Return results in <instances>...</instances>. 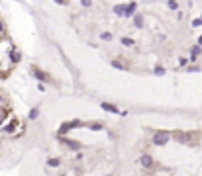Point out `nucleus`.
<instances>
[{
  "instance_id": "nucleus-19",
  "label": "nucleus",
  "mask_w": 202,
  "mask_h": 176,
  "mask_svg": "<svg viewBox=\"0 0 202 176\" xmlns=\"http://www.w3.org/2000/svg\"><path fill=\"white\" fill-rule=\"evenodd\" d=\"M179 65H180V67H187V65H188V59H187V57H180V59H179Z\"/></svg>"
},
{
  "instance_id": "nucleus-10",
  "label": "nucleus",
  "mask_w": 202,
  "mask_h": 176,
  "mask_svg": "<svg viewBox=\"0 0 202 176\" xmlns=\"http://www.w3.org/2000/svg\"><path fill=\"white\" fill-rule=\"evenodd\" d=\"M120 43L124 45V47H134L135 39H131V37H120Z\"/></svg>"
},
{
  "instance_id": "nucleus-9",
  "label": "nucleus",
  "mask_w": 202,
  "mask_h": 176,
  "mask_svg": "<svg viewBox=\"0 0 202 176\" xmlns=\"http://www.w3.org/2000/svg\"><path fill=\"white\" fill-rule=\"evenodd\" d=\"M63 145H67L69 149H81V143H77V141H73V139H67V137H63Z\"/></svg>"
},
{
  "instance_id": "nucleus-15",
  "label": "nucleus",
  "mask_w": 202,
  "mask_h": 176,
  "mask_svg": "<svg viewBox=\"0 0 202 176\" xmlns=\"http://www.w3.org/2000/svg\"><path fill=\"white\" fill-rule=\"evenodd\" d=\"M167 6H169V10H179V2L177 0H167Z\"/></svg>"
},
{
  "instance_id": "nucleus-1",
  "label": "nucleus",
  "mask_w": 202,
  "mask_h": 176,
  "mask_svg": "<svg viewBox=\"0 0 202 176\" xmlns=\"http://www.w3.org/2000/svg\"><path fill=\"white\" fill-rule=\"evenodd\" d=\"M18 49L14 47V43L8 37V28L4 18L0 16V77H6L10 73V69L14 67V61H12V55Z\"/></svg>"
},
{
  "instance_id": "nucleus-17",
  "label": "nucleus",
  "mask_w": 202,
  "mask_h": 176,
  "mask_svg": "<svg viewBox=\"0 0 202 176\" xmlns=\"http://www.w3.org/2000/svg\"><path fill=\"white\" fill-rule=\"evenodd\" d=\"M153 73L157 74V77H163V74H165V69H163V67H155V69H153Z\"/></svg>"
},
{
  "instance_id": "nucleus-6",
  "label": "nucleus",
  "mask_w": 202,
  "mask_h": 176,
  "mask_svg": "<svg viewBox=\"0 0 202 176\" xmlns=\"http://www.w3.org/2000/svg\"><path fill=\"white\" fill-rule=\"evenodd\" d=\"M31 73L35 74V78H38V80H49V77L39 69V67H31Z\"/></svg>"
},
{
  "instance_id": "nucleus-3",
  "label": "nucleus",
  "mask_w": 202,
  "mask_h": 176,
  "mask_svg": "<svg viewBox=\"0 0 202 176\" xmlns=\"http://www.w3.org/2000/svg\"><path fill=\"white\" fill-rule=\"evenodd\" d=\"M173 137L177 139V143H188V141L192 139V133H183V131H177Z\"/></svg>"
},
{
  "instance_id": "nucleus-12",
  "label": "nucleus",
  "mask_w": 202,
  "mask_h": 176,
  "mask_svg": "<svg viewBox=\"0 0 202 176\" xmlns=\"http://www.w3.org/2000/svg\"><path fill=\"white\" fill-rule=\"evenodd\" d=\"M124 10H126V4H116L114 6V14L120 16V18H124Z\"/></svg>"
},
{
  "instance_id": "nucleus-16",
  "label": "nucleus",
  "mask_w": 202,
  "mask_h": 176,
  "mask_svg": "<svg viewBox=\"0 0 202 176\" xmlns=\"http://www.w3.org/2000/svg\"><path fill=\"white\" fill-rule=\"evenodd\" d=\"M100 39L102 41H110V39H112V33H110V31H102L100 33Z\"/></svg>"
},
{
  "instance_id": "nucleus-18",
  "label": "nucleus",
  "mask_w": 202,
  "mask_h": 176,
  "mask_svg": "<svg viewBox=\"0 0 202 176\" xmlns=\"http://www.w3.org/2000/svg\"><path fill=\"white\" fill-rule=\"evenodd\" d=\"M38 116H39V110H38V108H34V110L30 112V119H35Z\"/></svg>"
},
{
  "instance_id": "nucleus-21",
  "label": "nucleus",
  "mask_w": 202,
  "mask_h": 176,
  "mask_svg": "<svg viewBox=\"0 0 202 176\" xmlns=\"http://www.w3.org/2000/svg\"><path fill=\"white\" fill-rule=\"evenodd\" d=\"M192 26H194V28H198V26H202V22H200V18H196V20H192Z\"/></svg>"
},
{
  "instance_id": "nucleus-25",
  "label": "nucleus",
  "mask_w": 202,
  "mask_h": 176,
  "mask_svg": "<svg viewBox=\"0 0 202 176\" xmlns=\"http://www.w3.org/2000/svg\"><path fill=\"white\" fill-rule=\"evenodd\" d=\"M108 176H112V174H108Z\"/></svg>"
},
{
  "instance_id": "nucleus-23",
  "label": "nucleus",
  "mask_w": 202,
  "mask_h": 176,
  "mask_svg": "<svg viewBox=\"0 0 202 176\" xmlns=\"http://www.w3.org/2000/svg\"><path fill=\"white\" fill-rule=\"evenodd\" d=\"M198 45H200V47H202V35L198 37Z\"/></svg>"
},
{
  "instance_id": "nucleus-4",
  "label": "nucleus",
  "mask_w": 202,
  "mask_h": 176,
  "mask_svg": "<svg viewBox=\"0 0 202 176\" xmlns=\"http://www.w3.org/2000/svg\"><path fill=\"white\" fill-rule=\"evenodd\" d=\"M139 165H141L143 168H151V166H153V157H151V155H141V157H139Z\"/></svg>"
},
{
  "instance_id": "nucleus-20",
  "label": "nucleus",
  "mask_w": 202,
  "mask_h": 176,
  "mask_svg": "<svg viewBox=\"0 0 202 176\" xmlns=\"http://www.w3.org/2000/svg\"><path fill=\"white\" fill-rule=\"evenodd\" d=\"M81 4L84 8H88V6H92V0H81Z\"/></svg>"
},
{
  "instance_id": "nucleus-14",
  "label": "nucleus",
  "mask_w": 202,
  "mask_h": 176,
  "mask_svg": "<svg viewBox=\"0 0 202 176\" xmlns=\"http://www.w3.org/2000/svg\"><path fill=\"white\" fill-rule=\"evenodd\" d=\"M47 165H49V166H53V168H55V166H59V165H61V158L53 157V158H49V161H47Z\"/></svg>"
},
{
  "instance_id": "nucleus-22",
  "label": "nucleus",
  "mask_w": 202,
  "mask_h": 176,
  "mask_svg": "<svg viewBox=\"0 0 202 176\" xmlns=\"http://www.w3.org/2000/svg\"><path fill=\"white\" fill-rule=\"evenodd\" d=\"M55 4H67V0H53Z\"/></svg>"
},
{
  "instance_id": "nucleus-8",
  "label": "nucleus",
  "mask_w": 202,
  "mask_h": 176,
  "mask_svg": "<svg viewBox=\"0 0 202 176\" xmlns=\"http://www.w3.org/2000/svg\"><path fill=\"white\" fill-rule=\"evenodd\" d=\"M134 26L141 29L143 26H145V18H143L141 14H134Z\"/></svg>"
},
{
  "instance_id": "nucleus-7",
  "label": "nucleus",
  "mask_w": 202,
  "mask_h": 176,
  "mask_svg": "<svg viewBox=\"0 0 202 176\" xmlns=\"http://www.w3.org/2000/svg\"><path fill=\"white\" fill-rule=\"evenodd\" d=\"M202 55V47H200V45H194V47H192L190 49V61H198V57Z\"/></svg>"
},
{
  "instance_id": "nucleus-11",
  "label": "nucleus",
  "mask_w": 202,
  "mask_h": 176,
  "mask_svg": "<svg viewBox=\"0 0 202 176\" xmlns=\"http://www.w3.org/2000/svg\"><path fill=\"white\" fill-rule=\"evenodd\" d=\"M102 110H106V112H112V114H118V108L114 106V104H106V102H102Z\"/></svg>"
},
{
  "instance_id": "nucleus-24",
  "label": "nucleus",
  "mask_w": 202,
  "mask_h": 176,
  "mask_svg": "<svg viewBox=\"0 0 202 176\" xmlns=\"http://www.w3.org/2000/svg\"><path fill=\"white\" fill-rule=\"evenodd\" d=\"M200 22H202V18H200Z\"/></svg>"
},
{
  "instance_id": "nucleus-2",
  "label": "nucleus",
  "mask_w": 202,
  "mask_h": 176,
  "mask_svg": "<svg viewBox=\"0 0 202 176\" xmlns=\"http://www.w3.org/2000/svg\"><path fill=\"white\" fill-rule=\"evenodd\" d=\"M169 139H171V135L167 131H155L153 133V145H165V143H169Z\"/></svg>"
},
{
  "instance_id": "nucleus-13",
  "label": "nucleus",
  "mask_w": 202,
  "mask_h": 176,
  "mask_svg": "<svg viewBox=\"0 0 202 176\" xmlns=\"http://www.w3.org/2000/svg\"><path fill=\"white\" fill-rule=\"evenodd\" d=\"M112 67H114V69H122V70H127V65H124L122 61H118V59H114V61H112Z\"/></svg>"
},
{
  "instance_id": "nucleus-5",
  "label": "nucleus",
  "mask_w": 202,
  "mask_h": 176,
  "mask_svg": "<svg viewBox=\"0 0 202 176\" xmlns=\"http://www.w3.org/2000/svg\"><path fill=\"white\" fill-rule=\"evenodd\" d=\"M135 8H137V4H135V2H130V4H126V10H124V18H134V14H135Z\"/></svg>"
}]
</instances>
